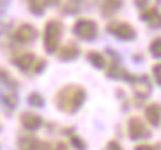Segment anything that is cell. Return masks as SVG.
Listing matches in <instances>:
<instances>
[{
  "instance_id": "obj_1",
  "label": "cell",
  "mask_w": 161,
  "mask_h": 150,
  "mask_svg": "<svg viewBox=\"0 0 161 150\" xmlns=\"http://www.w3.org/2000/svg\"><path fill=\"white\" fill-rule=\"evenodd\" d=\"M60 32H62V25L58 21H55V19L46 25V30H44V44H46V48L50 51L55 50V46H57V42H58V37H60Z\"/></svg>"
},
{
  "instance_id": "obj_2",
  "label": "cell",
  "mask_w": 161,
  "mask_h": 150,
  "mask_svg": "<svg viewBox=\"0 0 161 150\" xmlns=\"http://www.w3.org/2000/svg\"><path fill=\"white\" fill-rule=\"evenodd\" d=\"M97 32L96 28V23L92 19H78L75 25V34L78 37H83V39H92Z\"/></svg>"
},
{
  "instance_id": "obj_3",
  "label": "cell",
  "mask_w": 161,
  "mask_h": 150,
  "mask_svg": "<svg viewBox=\"0 0 161 150\" xmlns=\"http://www.w3.org/2000/svg\"><path fill=\"white\" fill-rule=\"evenodd\" d=\"M108 30L112 34H115L117 37H120V39L135 37V30H133V27H129L128 23H122V21H119V23H110Z\"/></svg>"
},
{
  "instance_id": "obj_4",
  "label": "cell",
  "mask_w": 161,
  "mask_h": 150,
  "mask_svg": "<svg viewBox=\"0 0 161 150\" xmlns=\"http://www.w3.org/2000/svg\"><path fill=\"white\" fill-rule=\"evenodd\" d=\"M34 35H36V30H34V27H30V25H21V27L14 32V39L19 41V42L30 41Z\"/></svg>"
},
{
  "instance_id": "obj_5",
  "label": "cell",
  "mask_w": 161,
  "mask_h": 150,
  "mask_svg": "<svg viewBox=\"0 0 161 150\" xmlns=\"http://www.w3.org/2000/svg\"><path fill=\"white\" fill-rule=\"evenodd\" d=\"M53 2H55V0H30V9L36 14H41L46 5L53 4Z\"/></svg>"
},
{
  "instance_id": "obj_6",
  "label": "cell",
  "mask_w": 161,
  "mask_h": 150,
  "mask_svg": "<svg viewBox=\"0 0 161 150\" xmlns=\"http://www.w3.org/2000/svg\"><path fill=\"white\" fill-rule=\"evenodd\" d=\"M120 5H122L120 0H104L103 2V11H104V14H110V13H114V11H117Z\"/></svg>"
},
{
  "instance_id": "obj_7",
  "label": "cell",
  "mask_w": 161,
  "mask_h": 150,
  "mask_svg": "<svg viewBox=\"0 0 161 150\" xmlns=\"http://www.w3.org/2000/svg\"><path fill=\"white\" fill-rule=\"evenodd\" d=\"M136 4L142 7V11H145V9H156V5L159 4V0H136Z\"/></svg>"
},
{
  "instance_id": "obj_8",
  "label": "cell",
  "mask_w": 161,
  "mask_h": 150,
  "mask_svg": "<svg viewBox=\"0 0 161 150\" xmlns=\"http://www.w3.org/2000/svg\"><path fill=\"white\" fill-rule=\"evenodd\" d=\"M151 51H152V55L161 56V39H156V41L151 44Z\"/></svg>"
}]
</instances>
